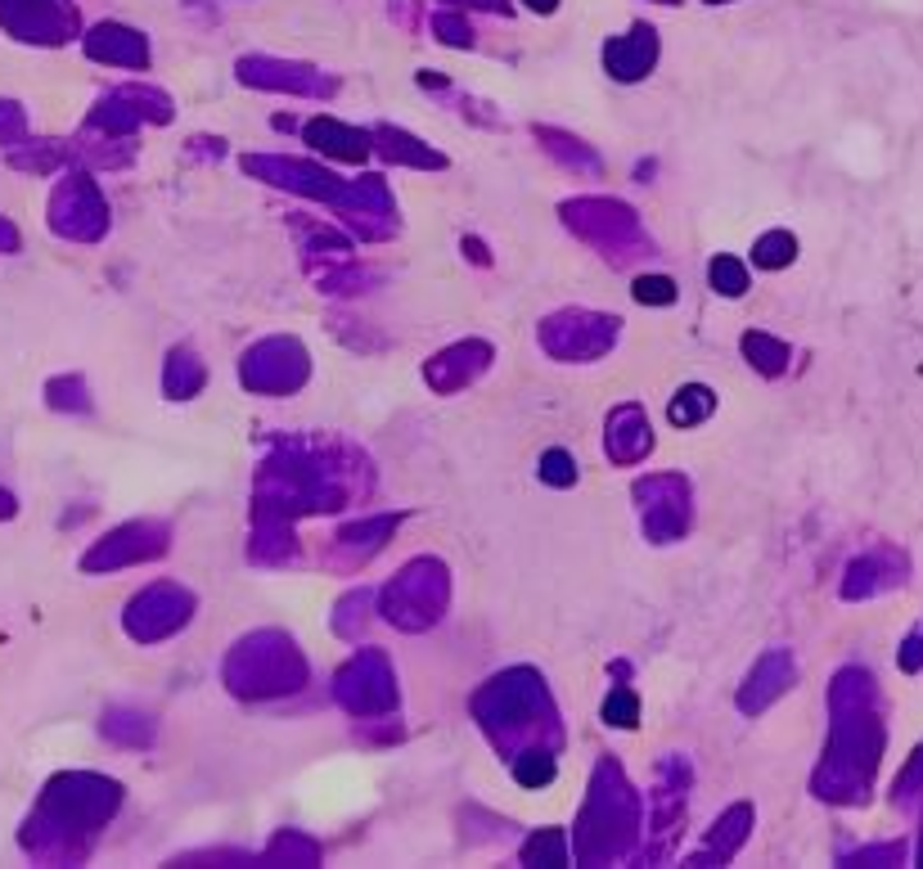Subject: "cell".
Here are the masks:
<instances>
[{
    "label": "cell",
    "mask_w": 923,
    "mask_h": 869,
    "mask_svg": "<svg viewBox=\"0 0 923 869\" xmlns=\"http://www.w3.org/2000/svg\"><path fill=\"white\" fill-rule=\"evenodd\" d=\"M527 5H531V10H541V14H550V10L559 5V0H527Z\"/></svg>",
    "instance_id": "obj_18"
},
{
    "label": "cell",
    "mask_w": 923,
    "mask_h": 869,
    "mask_svg": "<svg viewBox=\"0 0 923 869\" xmlns=\"http://www.w3.org/2000/svg\"><path fill=\"white\" fill-rule=\"evenodd\" d=\"M636 712H640V707H636V694H631V689H617V694L604 703V721H608V726H621V730H631V726H636Z\"/></svg>",
    "instance_id": "obj_16"
},
{
    "label": "cell",
    "mask_w": 923,
    "mask_h": 869,
    "mask_svg": "<svg viewBox=\"0 0 923 869\" xmlns=\"http://www.w3.org/2000/svg\"><path fill=\"white\" fill-rule=\"evenodd\" d=\"M608 451L613 460H640L649 451V424H644V414L636 406H621L613 414V424H608Z\"/></svg>",
    "instance_id": "obj_6"
},
{
    "label": "cell",
    "mask_w": 923,
    "mask_h": 869,
    "mask_svg": "<svg viewBox=\"0 0 923 869\" xmlns=\"http://www.w3.org/2000/svg\"><path fill=\"white\" fill-rule=\"evenodd\" d=\"M743 352H748V361L761 374H780L789 366V347L775 343V338H766V334H748V338H743Z\"/></svg>",
    "instance_id": "obj_10"
},
{
    "label": "cell",
    "mask_w": 923,
    "mask_h": 869,
    "mask_svg": "<svg viewBox=\"0 0 923 869\" xmlns=\"http://www.w3.org/2000/svg\"><path fill=\"white\" fill-rule=\"evenodd\" d=\"M793 257H797V239H793L789 230H770L761 244L753 248V261L766 266V271H775V266H789Z\"/></svg>",
    "instance_id": "obj_11"
},
{
    "label": "cell",
    "mask_w": 923,
    "mask_h": 869,
    "mask_svg": "<svg viewBox=\"0 0 923 869\" xmlns=\"http://www.w3.org/2000/svg\"><path fill=\"white\" fill-rule=\"evenodd\" d=\"M248 167H253V171H261V176H275L271 186H289V190H303V194H316V199H343L338 176L320 171V167H311V163H275V158H253Z\"/></svg>",
    "instance_id": "obj_2"
},
{
    "label": "cell",
    "mask_w": 923,
    "mask_h": 869,
    "mask_svg": "<svg viewBox=\"0 0 923 869\" xmlns=\"http://www.w3.org/2000/svg\"><path fill=\"white\" fill-rule=\"evenodd\" d=\"M379 140H383V154L388 158H406V163H420V167H441V154H433V149H414L420 140H410L406 131H393V127H379Z\"/></svg>",
    "instance_id": "obj_7"
},
{
    "label": "cell",
    "mask_w": 923,
    "mask_h": 869,
    "mask_svg": "<svg viewBox=\"0 0 923 869\" xmlns=\"http://www.w3.org/2000/svg\"><path fill=\"white\" fill-rule=\"evenodd\" d=\"M604 59H608V73H613L617 81L644 77V73L653 68V59H658V41H653V27H636L631 41H613V46L604 50Z\"/></svg>",
    "instance_id": "obj_4"
},
{
    "label": "cell",
    "mask_w": 923,
    "mask_h": 869,
    "mask_svg": "<svg viewBox=\"0 0 923 869\" xmlns=\"http://www.w3.org/2000/svg\"><path fill=\"white\" fill-rule=\"evenodd\" d=\"M541 477H546L550 487H568L573 477H577L573 456H568V451H546V460H541Z\"/></svg>",
    "instance_id": "obj_17"
},
{
    "label": "cell",
    "mask_w": 923,
    "mask_h": 869,
    "mask_svg": "<svg viewBox=\"0 0 923 869\" xmlns=\"http://www.w3.org/2000/svg\"><path fill=\"white\" fill-rule=\"evenodd\" d=\"M712 5H721V0H712Z\"/></svg>",
    "instance_id": "obj_19"
},
{
    "label": "cell",
    "mask_w": 923,
    "mask_h": 869,
    "mask_svg": "<svg viewBox=\"0 0 923 869\" xmlns=\"http://www.w3.org/2000/svg\"><path fill=\"white\" fill-rule=\"evenodd\" d=\"M789 685H793V657L789 653H766L757 663V672L748 676V689H743L739 707L743 712H761L770 699H780Z\"/></svg>",
    "instance_id": "obj_3"
},
{
    "label": "cell",
    "mask_w": 923,
    "mask_h": 869,
    "mask_svg": "<svg viewBox=\"0 0 923 869\" xmlns=\"http://www.w3.org/2000/svg\"><path fill=\"white\" fill-rule=\"evenodd\" d=\"M717 406V397L707 393V387H698V383H690L684 393H676V401H671V424H680V429H690V424H698V419Z\"/></svg>",
    "instance_id": "obj_9"
},
{
    "label": "cell",
    "mask_w": 923,
    "mask_h": 869,
    "mask_svg": "<svg viewBox=\"0 0 923 869\" xmlns=\"http://www.w3.org/2000/svg\"><path fill=\"white\" fill-rule=\"evenodd\" d=\"M554 324L568 329V343H559V347H550V352H554V356H568V361H581V356H600V352L613 343V334H617V320H613V316H586V311H577V316H554Z\"/></svg>",
    "instance_id": "obj_1"
},
{
    "label": "cell",
    "mask_w": 923,
    "mask_h": 869,
    "mask_svg": "<svg viewBox=\"0 0 923 869\" xmlns=\"http://www.w3.org/2000/svg\"><path fill=\"white\" fill-rule=\"evenodd\" d=\"M307 140L320 149V154H334V158H347V163L370 154V136L356 131V127L334 123V117H316V123L307 127Z\"/></svg>",
    "instance_id": "obj_5"
},
{
    "label": "cell",
    "mask_w": 923,
    "mask_h": 869,
    "mask_svg": "<svg viewBox=\"0 0 923 869\" xmlns=\"http://www.w3.org/2000/svg\"><path fill=\"white\" fill-rule=\"evenodd\" d=\"M743 825H753V812L748 806H734V812H726V820H721V829L712 833V852H717V860H726V856H734V847L743 843V838H748V829Z\"/></svg>",
    "instance_id": "obj_8"
},
{
    "label": "cell",
    "mask_w": 923,
    "mask_h": 869,
    "mask_svg": "<svg viewBox=\"0 0 923 869\" xmlns=\"http://www.w3.org/2000/svg\"><path fill=\"white\" fill-rule=\"evenodd\" d=\"M514 775H518V784H550V779H554V757L550 753H523Z\"/></svg>",
    "instance_id": "obj_14"
},
{
    "label": "cell",
    "mask_w": 923,
    "mask_h": 869,
    "mask_svg": "<svg viewBox=\"0 0 923 869\" xmlns=\"http://www.w3.org/2000/svg\"><path fill=\"white\" fill-rule=\"evenodd\" d=\"M636 303L667 307V303H676V284H671L667 276H640V280H636Z\"/></svg>",
    "instance_id": "obj_15"
},
{
    "label": "cell",
    "mask_w": 923,
    "mask_h": 869,
    "mask_svg": "<svg viewBox=\"0 0 923 869\" xmlns=\"http://www.w3.org/2000/svg\"><path fill=\"white\" fill-rule=\"evenodd\" d=\"M523 860L527 865H563V860H568V838H563L559 829L536 833L531 843L523 847Z\"/></svg>",
    "instance_id": "obj_12"
},
{
    "label": "cell",
    "mask_w": 923,
    "mask_h": 869,
    "mask_svg": "<svg viewBox=\"0 0 923 869\" xmlns=\"http://www.w3.org/2000/svg\"><path fill=\"white\" fill-rule=\"evenodd\" d=\"M707 276H712V289L726 293V297H739L748 289V271H743V261H734V257H717Z\"/></svg>",
    "instance_id": "obj_13"
}]
</instances>
